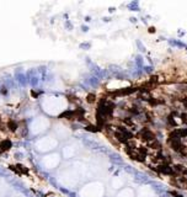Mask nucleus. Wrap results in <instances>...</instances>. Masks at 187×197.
Instances as JSON below:
<instances>
[{"mask_svg":"<svg viewBox=\"0 0 187 197\" xmlns=\"http://www.w3.org/2000/svg\"><path fill=\"white\" fill-rule=\"evenodd\" d=\"M7 128L10 129V131H12V132H15V131L19 128V127H17V123H16L15 121H11L10 120V121L7 122Z\"/></svg>","mask_w":187,"mask_h":197,"instance_id":"nucleus-12","label":"nucleus"},{"mask_svg":"<svg viewBox=\"0 0 187 197\" xmlns=\"http://www.w3.org/2000/svg\"><path fill=\"white\" fill-rule=\"evenodd\" d=\"M170 194H171L172 196H176V197H182V195L179 194V192H176V191H170Z\"/></svg>","mask_w":187,"mask_h":197,"instance_id":"nucleus-18","label":"nucleus"},{"mask_svg":"<svg viewBox=\"0 0 187 197\" xmlns=\"http://www.w3.org/2000/svg\"><path fill=\"white\" fill-rule=\"evenodd\" d=\"M137 138L138 139H140L142 142H144V143H150V142H153L156 139V135L151 132V131L149 128H143L140 129L139 132L137 133Z\"/></svg>","mask_w":187,"mask_h":197,"instance_id":"nucleus-3","label":"nucleus"},{"mask_svg":"<svg viewBox=\"0 0 187 197\" xmlns=\"http://www.w3.org/2000/svg\"><path fill=\"white\" fill-rule=\"evenodd\" d=\"M85 129L86 131H89V132H100V131H101V128H100L99 126H86L85 127Z\"/></svg>","mask_w":187,"mask_h":197,"instance_id":"nucleus-14","label":"nucleus"},{"mask_svg":"<svg viewBox=\"0 0 187 197\" xmlns=\"http://www.w3.org/2000/svg\"><path fill=\"white\" fill-rule=\"evenodd\" d=\"M10 169L11 170H14V171L15 173H17V174H27L28 173V169L27 168H25V166L24 165H16V166H14V165H12V166H10Z\"/></svg>","mask_w":187,"mask_h":197,"instance_id":"nucleus-7","label":"nucleus"},{"mask_svg":"<svg viewBox=\"0 0 187 197\" xmlns=\"http://www.w3.org/2000/svg\"><path fill=\"white\" fill-rule=\"evenodd\" d=\"M146 102L149 104L150 106L155 107V106H158V105H164L165 100H163V99H155V97H151V96H149L148 100H146Z\"/></svg>","mask_w":187,"mask_h":197,"instance_id":"nucleus-6","label":"nucleus"},{"mask_svg":"<svg viewBox=\"0 0 187 197\" xmlns=\"http://www.w3.org/2000/svg\"><path fill=\"white\" fill-rule=\"evenodd\" d=\"M122 122H123L124 125L130 126V127H133V126H134L133 121H132V118H129V117H124V118H122Z\"/></svg>","mask_w":187,"mask_h":197,"instance_id":"nucleus-16","label":"nucleus"},{"mask_svg":"<svg viewBox=\"0 0 187 197\" xmlns=\"http://www.w3.org/2000/svg\"><path fill=\"white\" fill-rule=\"evenodd\" d=\"M139 91V87L136 86H130V87H126V89H119V90H116V91H111V95L117 97V96H127V95H132L134 93H138Z\"/></svg>","mask_w":187,"mask_h":197,"instance_id":"nucleus-4","label":"nucleus"},{"mask_svg":"<svg viewBox=\"0 0 187 197\" xmlns=\"http://www.w3.org/2000/svg\"><path fill=\"white\" fill-rule=\"evenodd\" d=\"M137 152L139 153V154H140V155H143V156H146L148 155V148L146 147H138L137 148Z\"/></svg>","mask_w":187,"mask_h":197,"instance_id":"nucleus-13","label":"nucleus"},{"mask_svg":"<svg viewBox=\"0 0 187 197\" xmlns=\"http://www.w3.org/2000/svg\"><path fill=\"white\" fill-rule=\"evenodd\" d=\"M180 117H181V121L184 122L185 125H187V113H181Z\"/></svg>","mask_w":187,"mask_h":197,"instance_id":"nucleus-17","label":"nucleus"},{"mask_svg":"<svg viewBox=\"0 0 187 197\" xmlns=\"http://www.w3.org/2000/svg\"><path fill=\"white\" fill-rule=\"evenodd\" d=\"M173 170L176 171V174L179 175V176H186L187 175V168L181 164H177V165H173L172 166Z\"/></svg>","mask_w":187,"mask_h":197,"instance_id":"nucleus-5","label":"nucleus"},{"mask_svg":"<svg viewBox=\"0 0 187 197\" xmlns=\"http://www.w3.org/2000/svg\"><path fill=\"white\" fill-rule=\"evenodd\" d=\"M127 111L130 113V115H139V113L142 112V110L139 108L138 106H132V107H129L127 108Z\"/></svg>","mask_w":187,"mask_h":197,"instance_id":"nucleus-11","label":"nucleus"},{"mask_svg":"<svg viewBox=\"0 0 187 197\" xmlns=\"http://www.w3.org/2000/svg\"><path fill=\"white\" fill-rule=\"evenodd\" d=\"M95 101H96V96H95V94H89L88 96H86V102L95 104Z\"/></svg>","mask_w":187,"mask_h":197,"instance_id":"nucleus-15","label":"nucleus"},{"mask_svg":"<svg viewBox=\"0 0 187 197\" xmlns=\"http://www.w3.org/2000/svg\"><path fill=\"white\" fill-rule=\"evenodd\" d=\"M175 115H177L176 112H172V113H170V115L167 116V123H169V126H171V127H177V123H176V121H175Z\"/></svg>","mask_w":187,"mask_h":197,"instance_id":"nucleus-9","label":"nucleus"},{"mask_svg":"<svg viewBox=\"0 0 187 197\" xmlns=\"http://www.w3.org/2000/svg\"><path fill=\"white\" fill-rule=\"evenodd\" d=\"M115 128H116V131H113V137L118 143H122V144L126 146L130 139L134 138V133L130 132V131L127 129L126 127L117 126V127H115Z\"/></svg>","mask_w":187,"mask_h":197,"instance_id":"nucleus-1","label":"nucleus"},{"mask_svg":"<svg viewBox=\"0 0 187 197\" xmlns=\"http://www.w3.org/2000/svg\"><path fill=\"white\" fill-rule=\"evenodd\" d=\"M149 32H150V33L155 32V28H154V27H150V28H149Z\"/></svg>","mask_w":187,"mask_h":197,"instance_id":"nucleus-19","label":"nucleus"},{"mask_svg":"<svg viewBox=\"0 0 187 197\" xmlns=\"http://www.w3.org/2000/svg\"><path fill=\"white\" fill-rule=\"evenodd\" d=\"M148 147L151 148V149H154V150H158V152L161 150V144L159 143L158 139H155V141L150 142V143H148Z\"/></svg>","mask_w":187,"mask_h":197,"instance_id":"nucleus-8","label":"nucleus"},{"mask_svg":"<svg viewBox=\"0 0 187 197\" xmlns=\"http://www.w3.org/2000/svg\"><path fill=\"white\" fill-rule=\"evenodd\" d=\"M150 169L156 171L158 174H161V175H167V176H170V177H179V175L176 174L173 168H171L170 165H166V164H160L156 166L150 165Z\"/></svg>","mask_w":187,"mask_h":197,"instance_id":"nucleus-2","label":"nucleus"},{"mask_svg":"<svg viewBox=\"0 0 187 197\" xmlns=\"http://www.w3.org/2000/svg\"><path fill=\"white\" fill-rule=\"evenodd\" d=\"M9 148H11V142L9 141V139L3 141L1 144H0V152H5V150L9 149Z\"/></svg>","mask_w":187,"mask_h":197,"instance_id":"nucleus-10","label":"nucleus"}]
</instances>
